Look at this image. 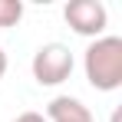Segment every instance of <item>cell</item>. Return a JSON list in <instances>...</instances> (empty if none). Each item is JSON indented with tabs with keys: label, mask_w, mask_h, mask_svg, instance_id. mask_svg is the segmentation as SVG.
<instances>
[{
	"label": "cell",
	"mask_w": 122,
	"mask_h": 122,
	"mask_svg": "<svg viewBox=\"0 0 122 122\" xmlns=\"http://www.w3.org/2000/svg\"><path fill=\"white\" fill-rule=\"evenodd\" d=\"M82 69L92 89L116 92L122 86V36H99L86 46Z\"/></svg>",
	"instance_id": "6da1fadb"
},
{
	"label": "cell",
	"mask_w": 122,
	"mask_h": 122,
	"mask_svg": "<svg viewBox=\"0 0 122 122\" xmlns=\"http://www.w3.org/2000/svg\"><path fill=\"white\" fill-rule=\"evenodd\" d=\"M73 53H69V46L66 43H43L40 50L33 53V63H30V69H33V79L40 82V86H60L73 76Z\"/></svg>",
	"instance_id": "7a4b0ae2"
},
{
	"label": "cell",
	"mask_w": 122,
	"mask_h": 122,
	"mask_svg": "<svg viewBox=\"0 0 122 122\" xmlns=\"http://www.w3.org/2000/svg\"><path fill=\"white\" fill-rule=\"evenodd\" d=\"M63 17L73 26V33H79V36H92V40L106 36L109 13H106V7L99 0H69L63 7Z\"/></svg>",
	"instance_id": "3957f363"
},
{
	"label": "cell",
	"mask_w": 122,
	"mask_h": 122,
	"mask_svg": "<svg viewBox=\"0 0 122 122\" xmlns=\"http://www.w3.org/2000/svg\"><path fill=\"white\" fill-rule=\"evenodd\" d=\"M46 122H92L89 106L76 96H56L46 102Z\"/></svg>",
	"instance_id": "277c9868"
},
{
	"label": "cell",
	"mask_w": 122,
	"mask_h": 122,
	"mask_svg": "<svg viewBox=\"0 0 122 122\" xmlns=\"http://www.w3.org/2000/svg\"><path fill=\"white\" fill-rule=\"evenodd\" d=\"M23 20V3L20 0H0V30H10Z\"/></svg>",
	"instance_id": "5b68a950"
},
{
	"label": "cell",
	"mask_w": 122,
	"mask_h": 122,
	"mask_svg": "<svg viewBox=\"0 0 122 122\" xmlns=\"http://www.w3.org/2000/svg\"><path fill=\"white\" fill-rule=\"evenodd\" d=\"M13 122H46V116H43V112H33V109H30V112H20V116H17Z\"/></svg>",
	"instance_id": "8992f818"
},
{
	"label": "cell",
	"mask_w": 122,
	"mask_h": 122,
	"mask_svg": "<svg viewBox=\"0 0 122 122\" xmlns=\"http://www.w3.org/2000/svg\"><path fill=\"white\" fill-rule=\"evenodd\" d=\"M3 73H7V53H3V46H0V79H3Z\"/></svg>",
	"instance_id": "52a82bcc"
}]
</instances>
